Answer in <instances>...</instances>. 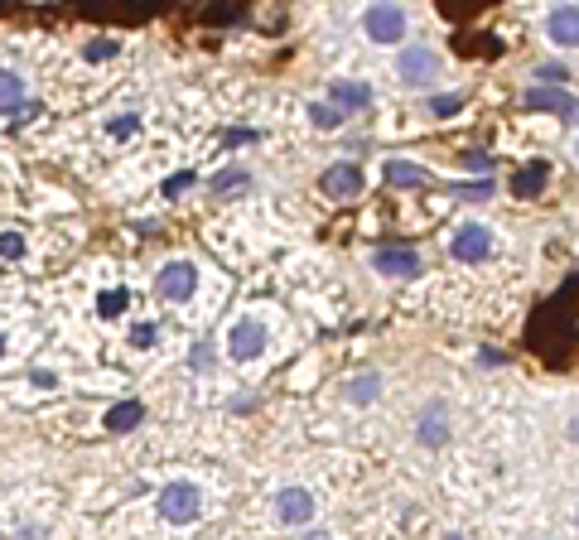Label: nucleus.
<instances>
[{"instance_id": "obj_27", "label": "nucleus", "mask_w": 579, "mask_h": 540, "mask_svg": "<svg viewBox=\"0 0 579 540\" xmlns=\"http://www.w3.org/2000/svg\"><path fill=\"white\" fill-rule=\"evenodd\" d=\"M213 362H218L213 343H193V352H189V367H193V372H213Z\"/></svg>"}, {"instance_id": "obj_29", "label": "nucleus", "mask_w": 579, "mask_h": 540, "mask_svg": "<svg viewBox=\"0 0 579 540\" xmlns=\"http://www.w3.org/2000/svg\"><path fill=\"white\" fill-rule=\"evenodd\" d=\"M29 386H39V391H54V386H63V377H58L54 367H29Z\"/></svg>"}, {"instance_id": "obj_34", "label": "nucleus", "mask_w": 579, "mask_h": 540, "mask_svg": "<svg viewBox=\"0 0 579 540\" xmlns=\"http://www.w3.org/2000/svg\"><path fill=\"white\" fill-rule=\"evenodd\" d=\"M469 169H483V174H488V169H493V160H488V155H469Z\"/></svg>"}, {"instance_id": "obj_19", "label": "nucleus", "mask_w": 579, "mask_h": 540, "mask_svg": "<svg viewBox=\"0 0 579 540\" xmlns=\"http://www.w3.org/2000/svg\"><path fill=\"white\" fill-rule=\"evenodd\" d=\"M145 425V405L140 401H116V405H107V415H102V430H111V434H131V430H140Z\"/></svg>"}, {"instance_id": "obj_33", "label": "nucleus", "mask_w": 579, "mask_h": 540, "mask_svg": "<svg viewBox=\"0 0 579 540\" xmlns=\"http://www.w3.org/2000/svg\"><path fill=\"white\" fill-rule=\"evenodd\" d=\"M222 140H227V145H251V140H256V131H227Z\"/></svg>"}, {"instance_id": "obj_24", "label": "nucleus", "mask_w": 579, "mask_h": 540, "mask_svg": "<svg viewBox=\"0 0 579 540\" xmlns=\"http://www.w3.org/2000/svg\"><path fill=\"white\" fill-rule=\"evenodd\" d=\"M343 121H348V111L333 107L329 97H324V102H309V126H314V131H343Z\"/></svg>"}, {"instance_id": "obj_5", "label": "nucleus", "mask_w": 579, "mask_h": 540, "mask_svg": "<svg viewBox=\"0 0 579 540\" xmlns=\"http://www.w3.org/2000/svg\"><path fill=\"white\" fill-rule=\"evenodd\" d=\"M493 251H497V232L488 222H478V217H464V222L449 232V256H454L459 266H483Z\"/></svg>"}, {"instance_id": "obj_25", "label": "nucleus", "mask_w": 579, "mask_h": 540, "mask_svg": "<svg viewBox=\"0 0 579 540\" xmlns=\"http://www.w3.org/2000/svg\"><path fill=\"white\" fill-rule=\"evenodd\" d=\"M126 49V39H116V34H102V39H87L83 44V58L87 63H111V58Z\"/></svg>"}, {"instance_id": "obj_9", "label": "nucleus", "mask_w": 579, "mask_h": 540, "mask_svg": "<svg viewBox=\"0 0 579 540\" xmlns=\"http://www.w3.org/2000/svg\"><path fill=\"white\" fill-rule=\"evenodd\" d=\"M372 270L386 280H415L420 275V251L415 246H382L372 251Z\"/></svg>"}, {"instance_id": "obj_4", "label": "nucleus", "mask_w": 579, "mask_h": 540, "mask_svg": "<svg viewBox=\"0 0 579 540\" xmlns=\"http://www.w3.org/2000/svg\"><path fill=\"white\" fill-rule=\"evenodd\" d=\"M39 116V102H34V82H29L25 68L15 63H0V126L5 121H34Z\"/></svg>"}, {"instance_id": "obj_17", "label": "nucleus", "mask_w": 579, "mask_h": 540, "mask_svg": "<svg viewBox=\"0 0 579 540\" xmlns=\"http://www.w3.org/2000/svg\"><path fill=\"white\" fill-rule=\"evenodd\" d=\"M382 174H386V184H391V189H425V184L435 179L425 164H415V160H386Z\"/></svg>"}, {"instance_id": "obj_11", "label": "nucleus", "mask_w": 579, "mask_h": 540, "mask_svg": "<svg viewBox=\"0 0 579 540\" xmlns=\"http://www.w3.org/2000/svg\"><path fill=\"white\" fill-rule=\"evenodd\" d=\"M415 439L425 449H444V439H449V410H444V401H430L415 415Z\"/></svg>"}, {"instance_id": "obj_35", "label": "nucleus", "mask_w": 579, "mask_h": 540, "mask_svg": "<svg viewBox=\"0 0 579 540\" xmlns=\"http://www.w3.org/2000/svg\"><path fill=\"white\" fill-rule=\"evenodd\" d=\"M565 434H570V444H579V415L570 420V425H565Z\"/></svg>"}, {"instance_id": "obj_13", "label": "nucleus", "mask_w": 579, "mask_h": 540, "mask_svg": "<svg viewBox=\"0 0 579 540\" xmlns=\"http://www.w3.org/2000/svg\"><path fill=\"white\" fill-rule=\"evenodd\" d=\"M319 184H324L329 198H358V193H362V169L353 160H338V164L324 169V179H319Z\"/></svg>"}, {"instance_id": "obj_1", "label": "nucleus", "mask_w": 579, "mask_h": 540, "mask_svg": "<svg viewBox=\"0 0 579 540\" xmlns=\"http://www.w3.org/2000/svg\"><path fill=\"white\" fill-rule=\"evenodd\" d=\"M203 507H208V492L198 478H169L160 492H155V516L174 526V531H189L203 521Z\"/></svg>"}, {"instance_id": "obj_16", "label": "nucleus", "mask_w": 579, "mask_h": 540, "mask_svg": "<svg viewBox=\"0 0 579 540\" xmlns=\"http://www.w3.org/2000/svg\"><path fill=\"white\" fill-rule=\"evenodd\" d=\"M145 131V116H140V111H107V116H102V135H107L111 145H126V140H136V135Z\"/></svg>"}, {"instance_id": "obj_14", "label": "nucleus", "mask_w": 579, "mask_h": 540, "mask_svg": "<svg viewBox=\"0 0 579 540\" xmlns=\"http://www.w3.org/2000/svg\"><path fill=\"white\" fill-rule=\"evenodd\" d=\"M329 102L343 111H367L372 107V87L358 78H333L329 82Z\"/></svg>"}, {"instance_id": "obj_7", "label": "nucleus", "mask_w": 579, "mask_h": 540, "mask_svg": "<svg viewBox=\"0 0 579 540\" xmlns=\"http://www.w3.org/2000/svg\"><path fill=\"white\" fill-rule=\"evenodd\" d=\"M276 521H280V526H290V531L314 526V521H319V497H314L304 483L280 487V492H276Z\"/></svg>"}, {"instance_id": "obj_26", "label": "nucleus", "mask_w": 579, "mask_h": 540, "mask_svg": "<svg viewBox=\"0 0 579 540\" xmlns=\"http://www.w3.org/2000/svg\"><path fill=\"white\" fill-rule=\"evenodd\" d=\"M464 102H469V97H464V92H440V97H430V116H459V111H464Z\"/></svg>"}, {"instance_id": "obj_22", "label": "nucleus", "mask_w": 579, "mask_h": 540, "mask_svg": "<svg viewBox=\"0 0 579 540\" xmlns=\"http://www.w3.org/2000/svg\"><path fill=\"white\" fill-rule=\"evenodd\" d=\"M546 179H551V164H546V160H531V164H522V169L512 174V189L522 193V198H536V193L546 189Z\"/></svg>"}, {"instance_id": "obj_6", "label": "nucleus", "mask_w": 579, "mask_h": 540, "mask_svg": "<svg viewBox=\"0 0 579 540\" xmlns=\"http://www.w3.org/2000/svg\"><path fill=\"white\" fill-rule=\"evenodd\" d=\"M406 5H396V0H372L367 10H362V34H367V44H382V49H391V44H401L406 39Z\"/></svg>"}, {"instance_id": "obj_36", "label": "nucleus", "mask_w": 579, "mask_h": 540, "mask_svg": "<svg viewBox=\"0 0 579 540\" xmlns=\"http://www.w3.org/2000/svg\"><path fill=\"white\" fill-rule=\"evenodd\" d=\"M575 160H579V135H575Z\"/></svg>"}, {"instance_id": "obj_12", "label": "nucleus", "mask_w": 579, "mask_h": 540, "mask_svg": "<svg viewBox=\"0 0 579 540\" xmlns=\"http://www.w3.org/2000/svg\"><path fill=\"white\" fill-rule=\"evenodd\" d=\"M531 111H555V116H575V97L565 92V87H551V82H536V87H526L522 97Z\"/></svg>"}, {"instance_id": "obj_28", "label": "nucleus", "mask_w": 579, "mask_h": 540, "mask_svg": "<svg viewBox=\"0 0 579 540\" xmlns=\"http://www.w3.org/2000/svg\"><path fill=\"white\" fill-rule=\"evenodd\" d=\"M536 82H551V87H565V78H570V68L565 63H541L536 73H531Z\"/></svg>"}, {"instance_id": "obj_18", "label": "nucleus", "mask_w": 579, "mask_h": 540, "mask_svg": "<svg viewBox=\"0 0 579 540\" xmlns=\"http://www.w3.org/2000/svg\"><path fill=\"white\" fill-rule=\"evenodd\" d=\"M213 198H242V193L256 189V179H251V169H242V164H227V169H218L213 174Z\"/></svg>"}, {"instance_id": "obj_31", "label": "nucleus", "mask_w": 579, "mask_h": 540, "mask_svg": "<svg viewBox=\"0 0 579 540\" xmlns=\"http://www.w3.org/2000/svg\"><path fill=\"white\" fill-rule=\"evenodd\" d=\"M189 184H193V174L184 169V174H174V179H165V193H169V198H179V193L189 189Z\"/></svg>"}, {"instance_id": "obj_30", "label": "nucleus", "mask_w": 579, "mask_h": 540, "mask_svg": "<svg viewBox=\"0 0 579 540\" xmlns=\"http://www.w3.org/2000/svg\"><path fill=\"white\" fill-rule=\"evenodd\" d=\"M459 198H469V203L483 198V203H488V198H493V179H483V184H459Z\"/></svg>"}, {"instance_id": "obj_3", "label": "nucleus", "mask_w": 579, "mask_h": 540, "mask_svg": "<svg viewBox=\"0 0 579 540\" xmlns=\"http://www.w3.org/2000/svg\"><path fill=\"white\" fill-rule=\"evenodd\" d=\"M155 295L174 304V309H184L193 299L203 295V266L193 261V256H169L165 266L155 270Z\"/></svg>"}, {"instance_id": "obj_10", "label": "nucleus", "mask_w": 579, "mask_h": 540, "mask_svg": "<svg viewBox=\"0 0 579 540\" xmlns=\"http://www.w3.org/2000/svg\"><path fill=\"white\" fill-rule=\"evenodd\" d=\"M541 29L551 49H579V5H555Z\"/></svg>"}, {"instance_id": "obj_15", "label": "nucleus", "mask_w": 579, "mask_h": 540, "mask_svg": "<svg viewBox=\"0 0 579 540\" xmlns=\"http://www.w3.org/2000/svg\"><path fill=\"white\" fill-rule=\"evenodd\" d=\"M343 401L367 410V405L382 401V372H353V377L343 381Z\"/></svg>"}, {"instance_id": "obj_21", "label": "nucleus", "mask_w": 579, "mask_h": 540, "mask_svg": "<svg viewBox=\"0 0 579 540\" xmlns=\"http://www.w3.org/2000/svg\"><path fill=\"white\" fill-rule=\"evenodd\" d=\"M131 304H136V299H131V290H126V285H107V290H97V299H92L97 319H121Z\"/></svg>"}, {"instance_id": "obj_2", "label": "nucleus", "mask_w": 579, "mask_h": 540, "mask_svg": "<svg viewBox=\"0 0 579 540\" xmlns=\"http://www.w3.org/2000/svg\"><path fill=\"white\" fill-rule=\"evenodd\" d=\"M271 348V324L247 309V314H237V319H227L222 328V352H227V362H237V367H251V362H261Z\"/></svg>"}, {"instance_id": "obj_23", "label": "nucleus", "mask_w": 579, "mask_h": 540, "mask_svg": "<svg viewBox=\"0 0 579 540\" xmlns=\"http://www.w3.org/2000/svg\"><path fill=\"white\" fill-rule=\"evenodd\" d=\"M160 338H165L160 319H136V324H131V333H126V343H131L136 352H155V348H160Z\"/></svg>"}, {"instance_id": "obj_20", "label": "nucleus", "mask_w": 579, "mask_h": 540, "mask_svg": "<svg viewBox=\"0 0 579 540\" xmlns=\"http://www.w3.org/2000/svg\"><path fill=\"white\" fill-rule=\"evenodd\" d=\"M29 261V232L20 222H5L0 227V266H25Z\"/></svg>"}, {"instance_id": "obj_8", "label": "nucleus", "mask_w": 579, "mask_h": 540, "mask_svg": "<svg viewBox=\"0 0 579 540\" xmlns=\"http://www.w3.org/2000/svg\"><path fill=\"white\" fill-rule=\"evenodd\" d=\"M396 73L401 82H411V87H425V82H435L444 73V63L435 49H425V44H406L401 58H396Z\"/></svg>"}, {"instance_id": "obj_32", "label": "nucleus", "mask_w": 579, "mask_h": 540, "mask_svg": "<svg viewBox=\"0 0 579 540\" xmlns=\"http://www.w3.org/2000/svg\"><path fill=\"white\" fill-rule=\"evenodd\" d=\"M10 357H15V333H10V328L0 324V367H5Z\"/></svg>"}]
</instances>
